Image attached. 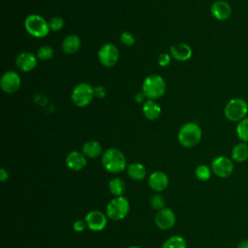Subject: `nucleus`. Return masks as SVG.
Wrapping results in <instances>:
<instances>
[{
    "label": "nucleus",
    "instance_id": "aec40b11",
    "mask_svg": "<svg viewBox=\"0 0 248 248\" xmlns=\"http://www.w3.org/2000/svg\"><path fill=\"white\" fill-rule=\"evenodd\" d=\"M82 153L89 158H97L102 153L101 143L97 140L86 141L82 145Z\"/></svg>",
    "mask_w": 248,
    "mask_h": 248
},
{
    "label": "nucleus",
    "instance_id": "4468645a",
    "mask_svg": "<svg viewBox=\"0 0 248 248\" xmlns=\"http://www.w3.org/2000/svg\"><path fill=\"white\" fill-rule=\"evenodd\" d=\"M210 12L217 20H226L232 15V7L227 1L218 0L211 5Z\"/></svg>",
    "mask_w": 248,
    "mask_h": 248
},
{
    "label": "nucleus",
    "instance_id": "9d476101",
    "mask_svg": "<svg viewBox=\"0 0 248 248\" xmlns=\"http://www.w3.org/2000/svg\"><path fill=\"white\" fill-rule=\"evenodd\" d=\"M20 84H21L20 77L18 76V74H16L14 71L5 72L1 77L0 85L2 90L5 93L13 94L16 92L19 89Z\"/></svg>",
    "mask_w": 248,
    "mask_h": 248
},
{
    "label": "nucleus",
    "instance_id": "c85d7f7f",
    "mask_svg": "<svg viewBox=\"0 0 248 248\" xmlns=\"http://www.w3.org/2000/svg\"><path fill=\"white\" fill-rule=\"evenodd\" d=\"M48 25H49L50 30H52V31H59L64 26V20H63L62 17L54 16V17H51L48 20Z\"/></svg>",
    "mask_w": 248,
    "mask_h": 248
},
{
    "label": "nucleus",
    "instance_id": "cd10ccee",
    "mask_svg": "<svg viewBox=\"0 0 248 248\" xmlns=\"http://www.w3.org/2000/svg\"><path fill=\"white\" fill-rule=\"evenodd\" d=\"M165 198L160 195V194H155L151 197V200H150V205L153 209H156V210H160V209H163L164 206H165Z\"/></svg>",
    "mask_w": 248,
    "mask_h": 248
},
{
    "label": "nucleus",
    "instance_id": "39448f33",
    "mask_svg": "<svg viewBox=\"0 0 248 248\" xmlns=\"http://www.w3.org/2000/svg\"><path fill=\"white\" fill-rule=\"evenodd\" d=\"M24 27L28 34L35 38H45L50 31L48 21L36 14L29 15L25 18Z\"/></svg>",
    "mask_w": 248,
    "mask_h": 248
},
{
    "label": "nucleus",
    "instance_id": "393cba45",
    "mask_svg": "<svg viewBox=\"0 0 248 248\" xmlns=\"http://www.w3.org/2000/svg\"><path fill=\"white\" fill-rule=\"evenodd\" d=\"M236 135L243 142H248V117H245L237 123Z\"/></svg>",
    "mask_w": 248,
    "mask_h": 248
},
{
    "label": "nucleus",
    "instance_id": "f03ea898",
    "mask_svg": "<svg viewBox=\"0 0 248 248\" xmlns=\"http://www.w3.org/2000/svg\"><path fill=\"white\" fill-rule=\"evenodd\" d=\"M202 136L201 127L194 122H188L181 126L178 131L177 139L179 143L187 148L197 145Z\"/></svg>",
    "mask_w": 248,
    "mask_h": 248
},
{
    "label": "nucleus",
    "instance_id": "9b49d317",
    "mask_svg": "<svg viewBox=\"0 0 248 248\" xmlns=\"http://www.w3.org/2000/svg\"><path fill=\"white\" fill-rule=\"evenodd\" d=\"M156 226L161 230H169L175 223V214L170 208H163L158 210L154 218Z\"/></svg>",
    "mask_w": 248,
    "mask_h": 248
},
{
    "label": "nucleus",
    "instance_id": "1a4fd4ad",
    "mask_svg": "<svg viewBox=\"0 0 248 248\" xmlns=\"http://www.w3.org/2000/svg\"><path fill=\"white\" fill-rule=\"evenodd\" d=\"M211 170L221 178L230 176L233 171V164L231 159L225 156L216 157L211 163Z\"/></svg>",
    "mask_w": 248,
    "mask_h": 248
},
{
    "label": "nucleus",
    "instance_id": "0eeeda50",
    "mask_svg": "<svg viewBox=\"0 0 248 248\" xmlns=\"http://www.w3.org/2000/svg\"><path fill=\"white\" fill-rule=\"evenodd\" d=\"M94 96V88L86 82H80L74 87L71 99L77 107L84 108L92 102Z\"/></svg>",
    "mask_w": 248,
    "mask_h": 248
},
{
    "label": "nucleus",
    "instance_id": "f3484780",
    "mask_svg": "<svg viewBox=\"0 0 248 248\" xmlns=\"http://www.w3.org/2000/svg\"><path fill=\"white\" fill-rule=\"evenodd\" d=\"M66 165L67 167L75 171H78L82 170L86 166V159L83 153L78 151H72L66 157Z\"/></svg>",
    "mask_w": 248,
    "mask_h": 248
},
{
    "label": "nucleus",
    "instance_id": "7ed1b4c3",
    "mask_svg": "<svg viewBox=\"0 0 248 248\" xmlns=\"http://www.w3.org/2000/svg\"><path fill=\"white\" fill-rule=\"evenodd\" d=\"M166 91L165 79L159 75H150L142 82V93L148 100L161 98Z\"/></svg>",
    "mask_w": 248,
    "mask_h": 248
},
{
    "label": "nucleus",
    "instance_id": "c756f323",
    "mask_svg": "<svg viewBox=\"0 0 248 248\" xmlns=\"http://www.w3.org/2000/svg\"><path fill=\"white\" fill-rule=\"evenodd\" d=\"M120 41L125 46H132L135 44V37L132 33L128 31H124L120 35Z\"/></svg>",
    "mask_w": 248,
    "mask_h": 248
},
{
    "label": "nucleus",
    "instance_id": "f704fd0d",
    "mask_svg": "<svg viewBox=\"0 0 248 248\" xmlns=\"http://www.w3.org/2000/svg\"><path fill=\"white\" fill-rule=\"evenodd\" d=\"M236 248H248V239H243V240H241V241L237 244Z\"/></svg>",
    "mask_w": 248,
    "mask_h": 248
},
{
    "label": "nucleus",
    "instance_id": "72a5a7b5",
    "mask_svg": "<svg viewBox=\"0 0 248 248\" xmlns=\"http://www.w3.org/2000/svg\"><path fill=\"white\" fill-rule=\"evenodd\" d=\"M9 178V173H8V171L5 170V169H0V180L2 181V182H4V181H6L7 179Z\"/></svg>",
    "mask_w": 248,
    "mask_h": 248
},
{
    "label": "nucleus",
    "instance_id": "423d86ee",
    "mask_svg": "<svg viewBox=\"0 0 248 248\" xmlns=\"http://www.w3.org/2000/svg\"><path fill=\"white\" fill-rule=\"evenodd\" d=\"M129 209L130 203L125 197H115L107 205V215L111 220L119 221L127 216Z\"/></svg>",
    "mask_w": 248,
    "mask_h": 248
},
{
    "label": "nucleus",
    "instance_id": "ddd939ff",
    "mask_svg": "<svg viewBox=\"0 0 248 248\" xmlns=\"http://www.w3.org/2000/svg\"><path fill=\"white\" fill-rule=\"evenodd\" d=\"M38 57L31 52L24 51L16 58V66L21 72H30L37 66Z\"/></svg>",
    "mask_w": 248,
    "mask_h": 248
},
{
    "label": "nucleus",
    "instance_id": "6ab92c4d",
    "mask_svg": "<svg viewBox=\"0 0 248 248\" xmlns=\"http://www.w3.org/2000/svg\"><path fill=\"white\" fill-rule=\"evenodd\" d=\"M80 39L77 35H69L62 42V49L65 53H76L80 47Z\"/></svg>",
    "mask_w": 248,
    "mask_h": 248
},
{
    "label": "nucleus",
    "instance_id": "473e14b6",
    "mask_svg": "<svg viewBox=\"0 0 248 248\" xmlns=\"http://www.w3.org/2000/svg\"><path fill=\"white\" fill-rule=\"evenodd\" d=\"M107 94V91H106V88L104 86H96L94 88V95L97 97V98H104Z\"/></svg>",
    "mask_w": 248,
    "mask_h": 248
},
{
    "label": "nucleus",
    "instance_id": "c9c22d12",
    "mask_svg": "<svg viewBox=\"0 0 248 248\" xmlns=\"http://www.w3.org/2000/svg\"><path fill=\"white\" fill-rule=\"evenodd\" d=\"M127 248H140V247H139V246H129Z\"/></svg>",
    "mask_w": 248,
    "mask_h": 248
},
{
    "label": "nucleus",
    "instance_id": "a211bd4d",
    "mask_svg": "<svg viewBox=\"0 0 248 248\" xmlns=\"http://www.w3.org/2000/svg\"><path fill=\"white\" fill-rule=\"evenodd\" d=\"M142 112L148 120H156L161 114V107L154 100H147L142 106Z\"/></svg>",
    "mask_w": 248,
    "mask_h": 248
},
{
    "label": "nucleus",
    "instance_id": "f257e3e1",
    "mask_svg": "<svg viewBox=\"0 0 248 248\" xmlns=\"http://www.w3.org/2000/svg\"><path fill=\"white\" fill-rule=\"evenodd\" d=\"M102 165L108 172L118 173L124 170L127 161L125 155L119 149L108 148L102 156Z\"/></svg>",
    "mask_w": 248,
    "mask_h": 248
},
{
    "label": "nucleus",
    "instance_id": "5701e85b",
    "mask_svg": "<svg viewBox=\"0 0 248 248\" xmlns=\"http://www.w3.org/2000/svg\"><path fill=\"white\" fill-rule=\"evenodd\" d=\"M108 189L112 195H114L115 197H120L125 192V189H126L125 182L118 177L112 178L108 182Z\"/></svg>",
    "mask_w": 248,
    "mask_h": 248
},
{
    "label": "nucleus",
    "instance_id": "4be33fe9",
    "mask_svg": "<svg viewBox=\"0 0 248 248\" xmlns=\"http://www.w3.org/2000/svg\"><path fill=\"white\" fill-rule=\"evenodd\" d=\"M232 158L238 163L244 162L248 159V145L246 142H239L235 144L232 150Z\"/></svg>",
    "mask_w": 248,
    "mask_h": 248
},
{
    "label": "nucleus",
    "instance_id": "f8f14e48",
    "mask_svg": "<svg viewBox=\"0 0 248 248\" xmlns=\"http://www.w3.org/2000/svg\"><path fill=\"white\" fill-rule=\"evenodd\" d=\"M85 222L89 230L94 232H100L103 231L107 226V217L101 211L93 210L86 214Z\"/></svg>",
    "mask_w": 248,
    "mask_h": 248
},
{
    "label": "nucleus",
    "instance_id": "20e7f679",
    "mask_svg": "<svg viewBox=\"0 0 248 248\" xmlns=\"http://www.w3.org/2000/svg\"><path fill=\"white\" fill-rule=\"evenodd\" d=\"M248 113V103L242 98H232L225 106L224 114L229 121L239 122Z\"/></svg>",
    "mask_w": 248,
    "mask_h": 248
},
{
    "label": "nucleus",
    "instance_id": "2f4dec72",
    "mask_svg": "<svg viewBox=\"0 0 248 248\" xmlns=\"http://www.w3.org/2000/svg\"><path fill=\"white\" fill-rule=\"evenodd\" d=\"M86 227H87V224H86V222L83 221V220H77V221L74 223V225H73L74 231H76V232H83Z\"/></svg>",
    "mask_w": 248,
    "mask_h": 248
},
{
    "label": "nucleus",
    "instance_id": "6e6552de",
    "mask_svg": "<svg viewBox=\"0 0 248 248\" xmlns=\"http://www.w3.org/2000/svg\"><path fill=\"white\" fill-rule=\"evenodd\" d=\"M98 58L103 66L112 67L117 63L119 58L118 48L113 44H105L98 51Z\"/></svg>",
    "mask_w": 248,
    "mask_h": 248
},
{
    "label": "nucleus",
    "instance_id": "2eb2a0df",
    "mask_svg": "<svg viewBox=\"0 0 248 248\" xmlns=\"http://www.w3.org/2000/svg\"><path fill=\"white\" fill-rule=\"evenodd\" d=\"M148 185L152 190L156 192H161L168 187L169 177L163 171H154L148 177Z\"/></svg>",
    "mask_w": 248,
    "mask_h": 248
},
{
    "label": "nucleus",
    "instance_id": "412c9836",
    "mask_svg": "<svg viewBox=\"0 0 248 248\" xmlns=\"http://www.w3.org/2000/svg\"><path fill=\"white\" fill-rule=\"evenodd\" d=\"M128 175L137 181L142 180L146 175V169L145 167L140 163H133L129 165L127 169Z\"/></svg>",
    "mask_w": 248,
    "mask_h": 248
},
{
    "label": "nucleus",
    "instance_id": "a878e982",
    "mask_svg": "<svg viewBox=\"0 0 248 248\" xmlns=\"http://www.w3.org/2000/svg\"><path fill=\"white\" fill-rule=\"evenodd\" d=\"M195 173H196V176L198 177L199 180L206 181L211 176V170L205 165H200V166L197 167Z\"/></svg>",
    "mask_w": 248,
    "mask_h": 248
},
{
    "label": "nucleus",
    "instance_id": "bb28decb",
    "mask_svg": "<svg viewBox=\"0 0 248 248\" xmlns=\"http://www.w3.org/2000/svg\"><path fill=\"white\" fill-rule=\"evenodd\" d=\"M54 54V50L49 46H43L37 50V57L40 60H49L52 58Z\"/></svg>",
    "mask_w": 248,
    "mask_h": 248
},
{
    "label": "nucleus",
    "instance_id": "7c9ffc66",
    "mask_svg": "<svg viewBox=\"0 0 248 248\" xmlns=\"http://www.w3.org/2000/svg\"><path fill=\"white\" fill-rule=\"evenodd\" d=\"M170 63V55L168 53H161L158 56V64L161 67H167Z\"/></svg>",
    "mask_w": 248,
    "mask_h": 248
},
{
    "label": "nucleus",
    "instance_id": "dca6fc26",
    "mask_svg": "<svg viewBox=\"0 0 248 248\" xmlns=\"http://www.w3.org/2000/svg\"><path fill=\"white\" fill-rule=\"evenodd\" d=\"M170 56L176 61H187L192 56V48L185 43H178L170 47Z\"/></svg>",
    "mask_w": 248,
    "mask_h": 248
},
{
    "label": "nucleus",
    "instance_id": "b1692460",
    "mask_svg": "<svg viewBox=\"0 0 248 248\" xmlns=\"http://www.w3.org/2000/svg\"><path fill=\"white\" fill-rule=\"evenodd\" d=\"M186 240L180 235H173L168 238L162 248H186Z\"/></svg>",
    "mask_w": 248,
    "mask_h": 248
}]
</instances>
